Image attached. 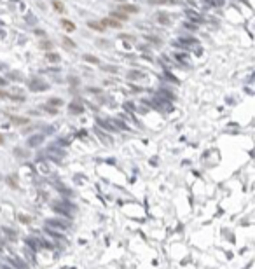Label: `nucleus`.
Segmentation results:
<instances>
[{
    "label": "nucleus",
    "instance_id": "obj_1",
    "mask_svg": "<svg viewBox=\"0 0 255 269\" xmlns=\"http://www.w3.org/2000/svg\"><path fill=\"white\" fill-rule=\"evenodd\" d=\"M9 262L12 264V266H16V267H19V269H26L28 266L25 262H21V259H9Z\"/></svg>",
    "mask_w": 255,
    "mask_h": 269
},
{
    "label": "nucleus",
    "instance_id": "obj_2",
    "mask_svg": "<svg viewBox=\"0 0 255 269\" xmlns=\"http://www.w3.org/2000/svg\"><path fill=\"white\" fill-rule=\"evenodd\" d=\"M61 25H63V28H65L66 32H74V30H75V25H74V23H70L68 19H63V21H61Z\"/></svg>",
    "mask_w": 255,
    "mask_h": 269
},
{
    "label": "nucleus",
    "instance_id": "obj_3",
    "mask_svg": "<svg viewBox=\"0 0 255 269\" xmlns=\"http://www.w3.org/2000/svg\"><path fill=\"white\" fill-rule=\"evenodd\" d=\"M103 23L107 25V26H112V28H121V23L114 21V19H105Z\"/></svg>",
    "mask_w": 255,
    "mask_h": 269
},
{
    "label": "nucleus",
    "instance_id": "obj_4",
    "mask_svg": "<svg viewBox=\"0 0 255 269\" xmlns=\"http://www.w3.org/2000/svg\"><path fill=\"white\" fill-rule=\"evenodd\" d=\"M91 28H94V30H100V32H103L105 30V25H98V23H87Z\"/></svg>",
    "mask_w": 255,
    "mask_h": 269
},
{
    "label": "nucleus",
    "instance_id": "obj_5",
    "mask_svg": "<svg viewBox=\"0 0 255 269\" xmlns=\"http://www.w3.org/2000/svg\"><path fill=\"white\" fill-rule=\"evenodd\" d=\"M53 7H54L58 12L63 11V4H61V2H58V0H54V2H53Z\"/></svg>",
    "mask_w": 255,
    "mask_h": 269
},
{
    "label": "nucleus",
    "instance_id": "obj_6",
    "mask_svg": "<svg viewBox=\"0 0 255 269\" xmlns=\"http://www.w3.org/2000/svg\"><path fill=\"white\" fill-rule=\"evenodd\" d=\"M42 142V136H35V138H30V145H37Z\"/></svg>",
    "mask_w": 255,
    "mask_h": 269
},
{
    "label": "nucleus",
    "instance_id": "obj_7",
    "mask_svg": "<svg viewBox=\"0 0 255 269\" xmlns=\"http://www.w3.org/2000/svg\"><path fill=\"white\" fill-rule=\"evenodd\" d=\"M121 9H122V11H131V12H136V11H138V9H136L135 6H129V7L124 6V7H121Z\"/></svg>",
    "mask_w": 255,
    "mask_h": 269
},
{
    "label": "nucleus",
    "instance_id": "obj_8",
    "mask_svg": "<svg viewBox=\"0 0 255 269\" xmlns=\"http://www.w3.org/2000/svg\"><path fill=\"white\" fill-rule=\"evenodd\" d=\"M86 59H89V61H93V63H98V59L93 58V56H86Z\"/></svg>",
    "mask_w": 255,
    "mask_h": 269
},
{
    "label": "nucleus",
    "instance_id": "obj_9",
    "mask_svg": "<svg viewBox=\"0 0 255 269\" xmlns=\"http://www.w3.org/2000/svg\"><path fill=\"white\" fill-rule=\"evenodd\" d=\"M0 143H4V136L2 134H0Z\"/></svg>",
    "mask_w": 255,
    "mask_h": 269
},
{
    "label": "nucleus",
    "instance_id": "obj_10",
    "mask_svg": "<svg viewBox=\"0 0 255 269\" xmlns=\"http://www.w3.org/2000/svg\"><path fill=\"white\" fill-rule=\"evenodd\" d=\"M2 269H11V267H9V266H2Z\"/></svg>",
    "mask_w": 255,
    "mask_h": 269
}]
</instances>
